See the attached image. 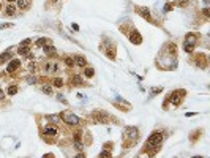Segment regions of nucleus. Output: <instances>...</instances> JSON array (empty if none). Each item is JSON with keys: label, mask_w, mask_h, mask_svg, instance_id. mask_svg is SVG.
<instances>
[{"label": "nucleus", "mask_w": 210, "mask_h": 158, "mask_svg": "<svg viewBox=\"0 0 210 158\" xmlns=\"http://www.w3.org/2000/svg\"><path fill=\"white\" fill-rule=\"evenodd\" d=\"M6 27H11V24H2V25H0V30H2V29H6Z\"/></svg>", "instance_id": "nucleus-29"}, {"label": "nucleus", "mask_w": 210, "mask_h": 158, "mask_svg": "<svg viewBox=\"0 0 210 158\" xmlns=\"http://www.w3.org/2000/svg\"><path fill=\"white\" fill-rule=\"evenodd\" d=\"M44 134L55 136V134H57V130H55V128H51V127H46V130H44Z\"/></svg>", "instance_id": "nucleus-12"}, {"label": "nucleus", "mask_w": 210, "mask_h": 158, "mask_svg": "<svg viewBox=\"0 0 210 158\" xmlns=\"http://www.w3.org/2000/svg\"><path fill=\"white\" fill-rule=\"evenodd\" d=\"M18 6L21 10H27V8L30 6V0H18Z\"/></svg>", "instance_id": "nucleus-8"}, {"label": "nucleus", "mask_w": 210, "mask_h": 158, "mask_svg": "<svg viewBox=\"0 0 210 158\" xmlns=\"http://www.w3.org/2000/svg\"><path fill=\"white\" fill-rule=\"evenodd\" d=\"M43 92H44V93H51V92H52V90H51V87L44 85V87H43Z\"/></svg>", "instance_id": "nucleus-25"}, {"label": "nucleus", "mask_w": 210, "mask_h": 158, "mask_svg": "<svg viewBox=\"0 0 210 158\" xmlns=\"http://www.w3.org/2000/svg\"><path fill=\"white\" fill-rule=\"evenodd\" d=\"M125 136L126 138H128V139H138V130H136V128H133V127H128L125 130Z\"/></svg>", "instance_id": "nucleus-4"}, {"label": "nucleus", "mask_w": 210, "mask_h": 158, "mask_svg": "<svg viewBox=\"0 0 210 158\" xmlns=\"http://www.w3.org/2000/svg\"><path fill=\"white\" fill-rule=\"evenodd\" d=\"M3 97H5V95H3V92L0 90V100H2V98H3Z\"/></svg>", "instance_id": "nucleus-32"}, {"label": "nucleus", "mask_w": 210, "mask_h": 158, "mask_svg": "<svg viewBox=\"0 0 210 158\" xmlns=\"http://www.w3.org/2000/svg\"><path fill=\"white\" fill-rule=\"evenodd\" d=\"M44 52L49 54V55H54V54H55V49H54L52 46H47V48H44Z\"/></svg>", "instance_id": "nucleus-17"}, {"label": "nucleus", "mask_w": 210, "mask_h": 158, "mask_svg": "<svg viewBox=\"0 0 210 158\" xmlns=\"http://www.w3.org/2000/svg\"><path fill=\"white\" fill-rule=\"evenodd\" d=\"M93 73H95V71H93V68H85L84 74L87 76V78H92V76H93Z\"/></svg>", "instance_id": "nucleus-18"}, {"label": "nucleus", "mask_w": 210, "mask_h": 158, "mask_svg": "<svg viewBox=\"0 0 210 158\" xmlns=\"http://www.w3.org/2000/svg\"><path fill=\"white\" fill-rule=\"evenodd\" d=\"M65 62H66V65H68V67H73V65H74V60H73L71 57H66Z\"/></svg>", "instance_id": "nucleus-21"}, {"label": "nucleus", "mask_w": 210, "mask_h": 158, "mask_svg": "<svg viewBox=\"0 0 210 158\" xmlns=\"http://www.w3.org/2000/svg\"><path fill=\"white\" fill-rule=\"evenodd\" d=\"M204 16H207V18H209V16H210V10H209V8H204Z\"/></svg>", "instance_id": "nucleus-27"}, {"label": "nucleus", "mask_w": 210, "mask_h": 158, "mask_svg": "<svg viewBox=\"0 0 210 158\" xmlns=\"http://www.w3.org/2000/svg\"><path fill=\"white\" fill-rule=\"evenodd\" d=\"M196 41H198L196 35H193V33L187 35V38H185V41H183V49H185V52H191V51L194 49V46H196Z\"/></svg>", "instance_id": "nucleus-1"}, {"label": "nucleus", "mask_w": 210, "mask_h": 158, "mask_svg": "<svg viewBox=\"0 0 210 158\" xmlns=\"http://www.w3.org/2000/svg\"><path fill=\"white\" fill-rule=\"evenodd\" d=\"M130 40H131V43H136V44H141L142 43V38L139 36L138 32H133V33L130 35Z\"/></svg>", "instance_id": "nucleus-7"}, {"label": "nucleus", "mask_w": 210, "mask_h": 158, "mask_svg": "<svg viewBox=\"0 0 210 158\" xmlns=\"http://www.w3.org/2000/svg\"><path fill=\"white\" fill-rule=\"evenodd\" d=\"M138 11H139V14H141L142 18H145V19H149V21H152V18H150V11H149V10H145V8H139Z\"/></svg>", "instance_id": "nucleus-9"}, {"label": "nucleus", "mask_w": 210, "mask_h": 158, "mask_svg": "<svg viewBox=\"0 0 210 158\" xmlns=\"http://www.w3.org/2000/svg\"><path fill=\"white\" fill-rule=\"evenodd\" d=\"M180 95H183V92H172V93H169L168 101L174 103V104H179L180 103Z\"/></svg>", "instance_id": "nucleus-5"}, {"label": "nucleus", "mask_w": 210, "mask_h": 158, "mask_svg": "<svg viewBox=\"0 0 210 158\" xmlns=\"http://www.w3.org/2000/svg\"><path fill=\"white\" fill-rule=\"evenodd\" d=\"M57 70H58L57 63H52V65H47L46 67V71H49V73H54V71H57Z\"/></svg>", "instance_id": "nucleus-13"}, {"label": "nucleus", "mask_w": 210, "mask_h": 158, "mask_svg": "<svg viewBox=\"0 0 210 158\" xmlns=\"http://www.w3.org/2000/svg\"><path fill=\"white\" fill-rule=\"evenodd\" d=\"M109 155H111L109 152H101V157H109Z\"/></svg>", "instance_id": "nucleus-31"}, {"label": "nucleus", "mask_w": 210, "mask_h": 158, "mask_svg": "<svg viewBox=\"0 0 210 158\" xmlns=\"http://www.w3.org/2000/svg\"><path fill=\"white\" fill-rule=\"evenodd\" d=\"M171 8H172L171 3H166V5H164V11H171Z\"/></svg>", "instance_id": "nucleus-26"}, {"label": "nucleus", "mask_w": 210, "mask_h": 158, "mask_svg": "<svg viewBox=\"0 0 210 158\" xmlns=\"http://www.w3.org/2000/svg\"><path fill=\"white\" fill-rule=\"evenodd\" d=\"M27 82H29V84H35V82H36V78H33V76H29V78H27Z\"/></svg>", "instance_id": "nucleus-22"}, {"label": "nucleus", "mask_w": 210, "mask_h": 158, "mask_svg": "<svg viewBox=\"0 0 210 158\" xmlns=\"http://www.w3.org/2000/svg\"><path fill=\"white\" fill-rule=\"evenodd\" d=\"M6 14H10V16L14 14V8H13V6H8L6 8Z\"/></svg>", "instance_id": "nucleus-23"}, {"label": "nucleus", "mask_w": 210, "mask_h": 158, "mask_svg": "<svg viewBox=\"0 0 210 158\" xmlns=\"http://www.w3.org/2000/svg\"><path fill=\"white\" fill-rule=\"evenodd\" d=\"M47 119H51V120H54V122H58V120H60V117H58V115H49Z\"/></svg>", "instance_id": "nucleus-24"}, {"label": "nucleus", "mask_w": 210, "mask_h": 158, "mask_svg": "<svg viewBox=\"0 0 210 158\" xmlns=\"http://www.w3.org/2000/svg\"><path fill=\"white\" fill-rule=\"evenodd\" d=\"M6 93L8 95H16V93H18V87H16V85H10V87H8V90H6Z\"/></svg>", "instance_id": "nucleus-14"}, {"label": "nucleus", "mask_w": 210, "mask_h": 158, "mask_svg": "<svg viewBox=\"0 0 210 158\" xmlns=\"http://www.w3.org/2000/svg\"><path fill=\"white\" fill-rule=\"evenodd\" d=\"M8 2H13V0H8Z\"/></svg>", "instance_id": "nucleus-33"}, {"label": "nucleus", "mask_w": 210, "mask_h": 158, "mask_svg": "<svg viewBox=\"0 0 210 158\" xmlns=\"http://www.w3.org/2000/svg\"><path fill=\"white\" fill-rule=\"evenodd\" d=\"M18 51H19V54H22V55H24V54H29V48H27V44H22Z\"/></svg>", "instance_id": "nucleus-16"}, {"label": "nucleus", "mask_w": 210, "mask_h": 158, "mask_svg": "<svg viewBox=\"0 0 210 158\" xmlns=\"http://www.w3.org/2000/svg\"><path fill=\"white\" fill-rule=\"evenodd\" d=\"M62 119H63L65 123H68V125L81 123V119H79V117H76V115H73V114H62Z\"/></svg>", "instance_id": "nucleus-3"}, {"label": "nucleus", "mask_w": 210, "mask_h": 158, "mask_svg": "<svg viewBox=\"0 0 210 158\" xmlns=\"http://www.w3.org/2000/svg\"><path fill=\"white\" fill-rule=\"evenodd\" d=\"M71 82L74 84V85H82V79H81L79 76H73V79H71Z\"/></svg>", "instance_id": "nucleus-15"}, {"label": "nucleus", "mask_w": 210, "mask_h": 158, "mask_svg": "<svg viewBox=\"0 0 210 158\" xmlns=\"http://www.w3.org/2000/svg\"><path fill=\"white\" fill-rule=\"evenodd\" d=\"M54 85H55V87H62V85H63V81H62V79H54Z\"/></svg>", "instance_id": "nucleus-20"}, {"label": "nucleus", "mask_w": 210, "mask_h": 158, "mask_svg": "<svg viewBox=\"0 0 210 158\" xmlns=\"http://www.w3.org/2000/svg\"><path fill=\"white\" fill-rule=\"evenodd\" d=\"M22 44H27V46H29V44H30V40H29V38H27V40H24Z\"/></svg>", "instance_id": "nucleus-30"}, {"label": "nucleus", "mask_w": 210, "mask_h": 158, "mask_svg": "<svg viewBox=\"0 0 210 158\" xmlns=\"http://www.w3.org/2000/svg\"><path fill=\"white\" fill-rule=\"evenodd\" d=\"M57 98H58V100H60L62 103H65V104H66V100H65V97H63V95H58Z\"/></svg>", "instance_id": "nucleus-28"}, {"label": "nucleus", "mask_w": 210, "mask_h": 158, "mask_svg": "<svg viewBox=\"0 0 210 158\" xmlns=\"http://www.w3.org/2000/svg\"><path fill=\"white\" fill-rule=\"evenodd\" d=\"M47 40L46 38H40V40H36V46H46Z\"/></svg>", "instance_id": "nucleus-19"}, {"label": "nucleus", "mask_w": 210, "mask_h": 158, "mask_svg": "<svg viewBox=\"0 0 210 158\" xmlns=\"http://www.w3.org/2000/svg\"><path fill=\"white\" fill-rule=\"evenodd\" d=\"M19 65H21V60H11L10 63H8V67H6V71L8 73H13L14 70L19 68Z\"/></svg>", "instance_id": "nucleus-6"}, {"label": "nucleus", "mask_w": 210, "mask_h": 158, "mask_svg": "<svg viewBox=\"0 0 210 158\" xmlns=\"http://www.w3.org/2000/svg\"><path fill=\"white\" fill-rule=\"evenodd\" d=\"M163 141V134L158 131H155L152 136H150L149 139H147V142H145V147H157L160 146V142Z\"/></svg>", "instance_id": "nucleus-2"}, {"label": "nucleus", "mask_w": 210, "mask_h": 158, "mask_svg": "<svg viewBox=\"0 0 210 158\" xmlns=\"http://www.w3.org/2000/svg\"><path fill=\"white\" fill-rule=\"evenodd\" d=\"M10 57H11V51L8 49V51H5V52L0 55V62H5L6 59H10Z\"/></svg>", "instance_id": "nucleus-11"}, {"label": "nucleus", "mask_w": 210, "mask_h": 158, "mask_svg": "<svg viewBox=\"0 0 210 158\" xmlns=\"http://www.w3.org/2000/svg\"><path fill=\"white\" fill-rule=\"evenodd\" d=\"M74 59H76V63L79 65V67H85V65H87V59H85V57H82V55H76Z\"/></svg>", "instance_id": "nucleus-10"}]
</instances>
